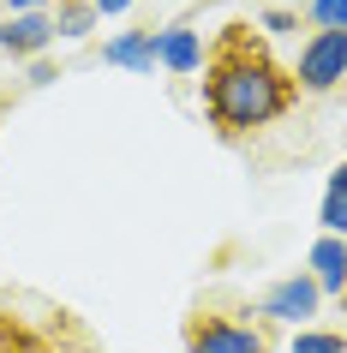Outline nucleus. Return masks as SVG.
I'll return each instance as SVG.
<instances>
[{"instance_id":"1","label":"nucleus","mask_w":347,"mask_h":353,"mask_svg":"<svg viewBox=\"0 0 347 353\" xmlns=\"http://www.w3.org/2000/svg\"><path fill=\"white\" fill-rule=\"evenodd\" d=\"M293 102H299V78H293V66H281L270 54L264 30L234 19L210 37V48H204V114L228 144L270 132L275 120L293 114Z\"/></svg>"},{"instance_id":"2","label":"nucleus","mask_w":347,"mask_h":353,"mask_svg":"<svg viewBox=\"0 0 347 353\" xmlns=\"http://www.w3.org/2000/svg\"><path fill=\"white\" fill-rule=\"evenodd\" d=\"M180 341H186V353H270L275 323L270 317H252V323H246V317L198 305V312L180 323Z\"/></svg>"},{"instance_id":"3","label":"nucleus","mask_w":347,"mask_h":353,"mask_svg":"<svg viewBox=\"0 0 347 353\" xmlns=\"http://www.w3.org/2000/svg\"><path fill=\"white\" fill-rule=\"evenodd\" d=\"M293 78H299V90H306V96L335 90V84L347 78V30H317V37L299 48V66H293Z\"/></svg>"},{"instance_id":"4","label":"nucleus","mask_w":347,"mask_h":353,"mask_svg":"<svg viewBox=\"0 0 347 353\" xmlns=\"http://www.w3.org/2000/svg\"><path fill=\"white\" fill-rule=\"evenodd\" d=\"M317 299H324V288H317V276H288V281H275L270 294H264V317L270 323H299V317L317 312Z\"/></svg>"},{"instance_id":"5","label":"nucleus","mask_w":347,"mask_h":353,"mask_svg":"<svg viewBox=\"0 0 347 353\" xmlns=\"http://www.w3.org/2000/svg\"><path fill=\"white\" fill-rule=\"evenodd\" d=\"M54 37H60L54 19H42V12H19V19L0 24V48H6V54H42Z\"/></svg>"},{"instance_id":"6","label":"nucleus","mask_w":347,"mask_h":353,"mask_svg":"<svg viewBox=\"0 0 347 353\" xmlns=\"http://www.w3.org/2000/svg\"><path fill=\"white\" fill-rule=\"evenodd\" d=\"M162 60V30H126V37L108 42V66H132V72H150Z\"/></svg>"},{"instance_id":"7","label":"nucleus","mask_w":347,"mask_h":353,"mask_svg":"<svg viewBox=\"0 0 347 353\" xmlns=\"http://www.w3.org/2000/svg\"><path fill=\"white\" fill-rule=\"evenodd\" d=\"M311 276H317V288L324 294H341L347 288V240H335V234H324V240L311 245Z\"/></svg>"},{"instance_id":"8","label":"nucleus","mask_w":347,"mask_h":353,"mask_svg":"<svg viewBox=\"0 0 347 353\" xmlns=\"http://www.w3.org/2000/svg\"><path fill=\"white\" fill-rule=\"evenodd\" d=\"M0 353H54V335L24 323L19 312H0Z\"/></svg>"},{"instance_id":"9","label":"nucleus","mask_w":347,"mask_h":353,"mask_svg":"<svg viewBox=\"0 0 347 353\" xmlns=\"http://www.w3.org/2000/svg\"><path fill=\"white\" fill-rule=\"evenodd\" d=\"M162 66H168V72H198V66H204V42L192 37L186 24L162 30Z\"/></svg>"},{"instance_id":"10","label":"nucleus","mask_w":347,"mask_h":353,"mask_svg":"<svg viewBox=\"0 0 347 353\" xmlns=\"http://www.w3.org/2000/svg\"><path fill=\"white\" fill-rule=\"evenodd\" d=\"M317 222H324V234H335L341 240L347 234V162L329 174V186H324V210H317Z\"/></svg>"},{"instance_id":"11","label":"nucleus","mask_w":347,"mask_h":353,"mask_svg":"<svg viewBox=\"0 0 347 353\" xmlns=\"http://www.w3.org/2000/svg\"><path fill=\"white\" fill-rule=\"evenodd\" d=\"M293 353H347V335H329V330H299V335H293Z\"/></svg>"},{"instance_id":"12","label":"nucleus","mask_w":347,"mask_h":353,"mask_svg":"<svg viewBox=\"0 0 347 353\" xmlns=\"http://www.w3.org/2000/svg\"><path fill=\"white\" fill-rule=\"evenodd\" d=\"M90 19H96V6L72 0V6H66V12L54 19V30H60V37H84V30H90Z\"/></svg>"},{"instance_id":"13","label":"nucleus","mask_w":347,"mask_h":353,"mask_svg":"<svg viewBox=\"0 0 347 353\" xmlns=\"http://www.w3.org/2000/svg\"><path fill=\"white\" fill-rule=\"evenodd\" d=\"M311 24L317 30H347V0H311Z\"/></svg>"},{"instance_id":"14","label":"nucleus","mask_w":347,"mask_h":353,"mask_svg":"<svg viewBox=\"0 0 347 353\" xmlns=\"http://www.w3.org/2000/svg\"><path fill=\"white\" fill-rule=\"evenodd\" d=\"M132 0H96V12H102V19H114V12H126Z\"/></svg>"},{"instance_id":"15","label":"nucleus","mask_w":347,"mask_h":353,"mask_svg":"<svg viewBox=\"0 0 347 353\" xmlns=\"http://www.w3.org/2000/svg\"><path fill=\"white\" fill-rule=\"evenodd\" d=\"M12 6H19V12H30V6H37V0H12Z\"/></svg>"},{"instance_id":"16","label":"nucleus","mask_w":347,"mask_h":353,"mask_svg":"<svg viewBox=\"0 0 347 353\" xmlns=\"http://www.w3.org/2000/svg\"><path fill=\"white\" fill-rule=\"evenodd\" d=\"M341 305H347V288H341Z\"/></svg>"},{"instance_id":"17","label":"nucleus","mask_w":347,"mask_h":353,"mask_svg":"<svg viewBox=\"0 0 347 353\" xmlns=\"http://www.w3.org/2000/svg\"><path fill=\"white\" fill-rule=\"evenodd\" d=\"M60 6H72V0H60Z\"/></svg>"}]
</instances>
